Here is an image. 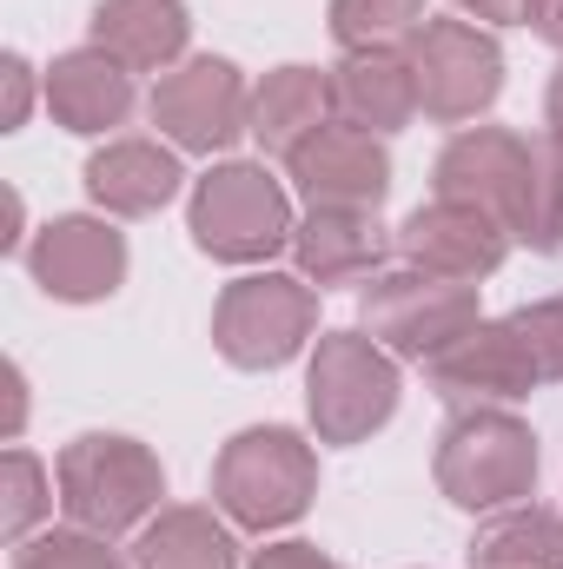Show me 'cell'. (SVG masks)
Masks as SVG:
<instances>
[{
    "label": "cell",
    "instance_id": "cell-22",
    "mask_svg": "<svg viewBox=\"0 0 563 569\" xmlns=\"http://www.w3.org/2000/svg\"><path fill=\"white\" fill-rule=\"evenodd\" d=\"M464 563L471 569H563V510H544V503L491 510L471 530Z\"/></svg>",
    "mask_w": 563,
    "mask_h": 569
},
{
    "label": "cell",
    "instance_id": "cell-21",
    "mask_svg": "<svg viewBox=\"0 0 563 569\" xmlns=\"http://www.w3.org/2000/svg\"><path fill=\"white\" fill-rule=\"evenodd\" d=\"M134 569H239V537L206 503H166L134 537Z\"/></svg>",
    "mask_w": 563,
    "mask_h": 569
},
{
    "label": "cell",
    "instance_id": "cell-33",
    "mask_svg": "<svg viewBox=\"0 0 563 569\" xmlns=\"http://www.w3.org/2000/svg\"><path fill=\"white\" fill-rule=\"evenodd\" d=\"M544 140L563 152V60H557V73H551V87H544Z\"/></svg>",
    "mask_w": 563,
    "mask_h": 569
},
{
    "label": "cell",
    "instance_id": "cell-6",
    "mask_svg": "<svg viewBox=\"0 0 563 569\" xmlns=\"http://www.w3.org/2000/svg\"><path fill=\"white\" fill-rule=\"evenodd\" d=\"M484 284L437 279L418 266H385L378 279L358 284V331H372L398 365H431L451 351L471 325H484Z\"/></svg>",
    "mask_w": 563,
    "mask_h": 569
},
{
    "label": "cell",
    "instance_id": "cell-15",
    "mask_svg": "<svg viewBox=\"0 0 563 569\" xmlns=\"http://www.w3.org/2000/svg\"><path fill=\"white\" fill-rule=\"evenodd\" d=\"M392 252H398V232H385L378 212H365V206H312L292 232V266L318 291L378 279Z\"/></svg>",
    "mask_w": 563,
    "mask_h": 569
},
{
    "label": "cell",
    "instance_id": "cell-14",
    "mask_svg": "<svg viewBox=\"0 0 563 569\" xmlns=\"http://www.w3.org/2000/svg\"><path fill=\"white\" fill-rule=\"evenodd\" d=\"M285 179L298 186L305 206H365V212H378L385 192H392V146L378 133H365V127L332 120L285 159Z\"/></svg>",
    "mask_w": 563,
    "mask_h": 569
},
{
    "label": "cell",
    "instance_id": "cell-4",
    "mask_svg": "<svg viewBox=\"0 0 563 569\" xmlns=\"http://www.w3.org/2000/svg\"><path fill=\"white\" fill-rule=\"evenodd\" d=\"M186 232L206 259L266 272L279 252H292V192L266 172V159H219L206 179L186 192Z\"/></svg>",
    "mask_w": 563,
    "mask_h": 569
},
{
    "label": "cell",
    "instance_id": "cell-2",
    "mask_svg": "<svg viewBox=\"0 0 563 569\" xmlns=\"http://www.w3.org/2000/svg\"><path fill=\"white\" fill-rule=\"evenodd\" d=\"M318 497V443L292 425H246L213 457V510L246 537L292 530Z\"/></svg>",
    "mask_w": 563,
    "mask_h": 569
},
{
    "label": "cell",
    "instance_id": "cell-9",
    "mask_svg": "<svg viewBox=\"0 0 563 569\" xmlns=\"http://www.w3.org/2000/svg\"><path fill=\"white\" fill-rule=\"evenodd\" d=\"M146 120L159 127V140L179 152H226L253 133V80L226 60V53H192L172 73L152 80L146 93Z\"/></svg>",
    "mask_w": 563,
    "mask_h": 569
},
{
    "label": "cell",
    "instance_id": "cell-19",
    "mask_svg": "<svg viewBox=\"0 0 563 569\" xmlns=\"http://www.w3.org/2000/svg\"><path fill=\"white\" fill-rule=\"evenodd\" d=\"M332 107L345 127H365L378 140L405 133L418 120V73L405 47H378V53H338L332 67Z\"/></svg>",
    "mask_w": 563,
    "mask_h": 569
},
{
    "label": "cell",
    "instance_id": "cell-27",
    "mask_svg": "<svg viewBox=\"0 0 563 569\" xmlns=\"http://www.w3.org/2000/svg\"><path fill=\"white\" fill-rule=\"evenodd\" d=\"M511 325L524 331V345H531V358H537L544 385H563V291L517 305V311H511Z\"/></svg>",
    "mask_w": 563,
    "mask_h": 569
},
{
    "label": "cell",
    "instance_id": "cell-5",
    "mask_svg": "<svg viewBox=\"0 0 563 569\" xmlns=\"http://www.w3.org/2000/svg\"><path fill=\"white\" fill-rule=\"evenodd\" d=\"M405 378L398 358L372 331H318L305 351V418L312 437L332 450L372 443L378 430L398 418Z\"/></svg>",
    "mask_w": 563,
    "mask_h": 569
},
{
    "label": "cell",
    "instance_id": "cell-23",
    "mask_svg": "<svg viewBox=\"0 0 563 569\" xmlns=\"http://www.w3.org/2000/svg\"><path fill=\"white\" fill-rule=\"evenodd\" d=\"M431 20L424 0H332L325 7V27L338 40V53H378V47H412Z\"/></svg>",
    "mask_w": 563,
    "mask_h": 569
},
{
    "label": "cell",
    "instance_id": "cell-20",
    "mask_svg": "<svg viewBox=\"0 0 563 569\" xmlns=\"http://www.w3.org/2000/svg\"><path fill=\"white\" fill-rule=\"evenodd\" d=\"M338 107H332V67H273L259 87H253V140L266 159H292L298 146L312 140L318 127H332Z\"/></svg>",
    "mask_w": 563,
    "mask_h": 569
},
{
    "label": "cell",
    "instance_id": "cell-3",
    "mask_svg": "<svg viewBox=\"0 0 563 569\" xmlns=\"http://www.w3.org/2000/svg\"><path fill=\"white\" fill-rule=\"evenodd\" d=\"M60 517L93 537H140L166 510V463L127 430H80L53 457Z\"/></svg>",
    "mask_w": 563,
    "mask_h": 569
},
{
    "label": "cell",
    "instance_id": "cell-7",
    "mask_svg": "<svg viewBox=\"0 0 563 569\" xmlns=\"http://www.w3.org/2000/svg\"><path fill=\"white\" fill-rule=\"evenodd\" d=\"M318 284L298 272H246L219 291L213 305V351L233 371H285L318 338Z\"/></svg>",
    "mask_w": 563,
    "mask_h": 569
},
{
    "label": "cell",
    "instance_id": "cell-8",
    "mask_svg": "<svg viewBox=\"0 0 563 569\" xmlns=\"http://www.w3.org/2000/svg\"><path fill=\"white\" fill-rule=\"evenodd\" d=\"M405 53L418 73L424 120H437V127H477L504 93V47L491 27H477L464 13H431Z\"/></svg>",
    "mask_w": 563,
    "mask_h": 569
},
{
    "label": "cell",
    "instance_id": "cell-32",
    "mask_svg": "<svg viewBox=\"0 0 563 569\" xmlns=\"http://www.w3.org/2000/svg\"><path fill=\"white\" fill-rule=\"evenodd\" d=\"M20 430H27V371L7 365V443H20Z\"/></svg>",
    "mask_w": 563,
    "mask_h": 569
},
{
    "label": "cell",
    "instance_id": "cell-25",
    "mask_svg": "<svg viewBox=\"0 0 563 569\" xmlns=\"http://www.w3.org/2000/svg\"><path fill=\"white\" fill-rule=\"evenodd\" d=\"M13 569H134V557H120L113 537H93L80 523H53V530L13 543Z\"/></svg>",
    "mask_w": 563,
    "mask_h": 569
},
{
    "label": "cell",
    "instance_id": "cell-13",
    "mask_svg": "<svg viewBox=\"0 0 563 569\" xmlns=\"http://www.w3.org/2000/svg\"><path fill=\"white\" fill-rule=\"evenodd\" d=\"M511 246H517L511 226H497L491 212H477L464 199H437V192L418 212H405V226H398V266H418V272L464 279V284L497 279Z\"/></svg>",
    "mask_w": 563,
    "mask_h": 569
},
{
    "label": "cell",
    "instance_id": "cell-31",
    "mask_svg": "<svg viewBox=\"0 0 563 569\" xmlns=\"http://www.w3.org/2000/svg\"><path fill=\"white\" fill-rule=\"evenodd\" d=\"M544 47H557L563 53V0H531V20H524Z\"/></svg>",
    "mask_w": 563,
    "mask_h": 569
},
{
    "label": "cell",
    "instance_id": "cell-28",
    "mask_svg": "<svg viewBox=\"0 0 563 569\" xmlns=\"http://www.w3.org/2000/svg\"><path fill=\"white\" fill-rule=\"evenodd\" d=\"M0 133H20L27 113H33V93H47V80H33V60L27 53H7L0 60Z\"/></svg>",
    "mask_w": 563,
    "mask_h": 569
},
{
    "label": "cell",
    "instance_id": "cell-10",
    "mask_svg": "<svg viewBox=\"0 0 563 569\" xmlns=\"http://www.w3.org/2000/svg\"><path fill=\"white\" fill-rule=\"evenodd\" d=\"M537 159H544V140H524L517 127H457L444 140V152H437V166H431V192L491 212L517 239V219H524Z\"/></svg>",
    "mask_w": 563,
    "mask_h": 569
},
{
    "label": "cell",
    "instance_id": "cell-11",
    "mask_svg": "<svg viewBox=\"0 0 563 569\" xmlns=\"http://www.w3.org/2000/svg\"><path fill=\"white\" fill-rule=\"evenodd\" d=\"M20 266L53 305H107L127 284L134 252H127V232L107 212H60L27 239Z\"/></svg>",
    "mask_w": 563,
    "mask_h": 569
},
{
    "label": "cell",
    "instance_id": "cell-12",
    "mask_svg": "<svg viewBox=\"0 0 563 569\" xmlns=\"http://www.w3.org/2000/svg\"><path fill=\"white\" fill-rule=\"evenodd\" d=\"M424 378L457 411L464 405H524L531 391H544V371H537V358H531V345H524V331L511 318L471 325L451 351H437L424 365Z\"/></svg>",
    "mask_w": 563,
    "mask_h": 569
},
{
    "label": "cell",
    "instance_id": "cell-18",
    "mask_svg": "<svg viewBox=\"0 0 563 569\" xmlns=\"http://www.w3.org/2000/svg\"><path fill=\"white\" fill-rule=\"evenodd\" d=\"M87 47H100L107 60H120L127 73H172L179 60H192V7L186 0H100L87 13Z\"/></svg>",
    "mask_w": 563,
    "mask_h": 569
},
{
    "label": "cell",
    "instance_id": "cell-1",
    "mask_svg": "<svg viewBox=\"0 0 563 569\" xmlns=\"http://www.w3.org/2000/svg\"><path fill=\"white\" fill-rule=\"evenodd\" d=\"M537 470H544L537 430L524 425L511 405H464V411H451L444 430H437V450H431L437 497L451 510H464V517H491V510L531 503Z\"/></svg>",
    "mask_w": 563,
    "mask_h": 569
},
{
    "label": "cell",
    "instance_id": "cell-24",
    "mask_svg": "<svg viewBox=\"0 0 563 569\" xmlns=\"http://www.w3.org/2000/svg\"><path fill=\"white\" fill-rule=\"evenodd\" d=\"M53 503H60L53 470L27 443H7V457H0V530H7V543L40 537V523L53 517Z\"/></svg>",
    "mask_w": 563,
    "mask_h": 569
},
{
    "label": "cell",
    "instance_id": "cell-30",
    "mask_svg": "<svg viewBox=\"0 0 563 569\" xmlns=\"http://www.w3.org/2000/svg\"><path fill=\"white\" fill-rule=\"evenodd\" d=\"M451 7L477 27H524L531 20V0H451Z\"/></svg>",
    "mask_w": 563,
    "mask_h": 569
},
{
    "label": "cell",
    "instance_id": "cell-16",
    "mask_svg": "<svg viewBox=\"0 0 563 569\" xmlns=\"http://www.w3.org/2000/svg\"><path fill=\"white\" fill-rule=\"evenodd\" d=\"M47 80V113H53V127L60 133H73V140H113L127 120H134V107H140V93H134V73L120 67V60H107L100 47H73V53H53V67L40 73Z\"/></svg>",
    "mask_w": 563,
    "mask_h": 569
},
{
    "label": "cell",
    "instance_id": "cell-26",
    "mask_svg": "<svg viewBox=\"0 0 563 569\" xmlns=\"http://www.w3.org/2000/svg\"><path fill=\"white\" fill-rule=\"evenodd\" d=\"M517 246L537 252V259H557L563 252V152L551 140H544L531 199H524V219H517Z\"/></svg>",
    "mask_w": 563,
    "mask_h": 569
},
{
    "label": "cell",
    "instance_id": "cell-17",
    "mask_svg": "<svg viewBox=\"0 0 563 569\" xmlns=\"http://www.w3.org/2000/svg\"><path fill=\"white\" fill-rule=\"evenodd\" d=\"M80 186H87V199L107 219H152V212H166L186 192V166H179V146L127 133V140L93 146Z\"/></svg>",
    "mask_w": 563,
    "mask_h": 569
},
{
    "label": "cell",
    "instance_id": "cell-29",
    "mask_svg": "<svg viewBox=\"0 0 563 569\" xmlns=\"http://www.w3.org/2000/svg\"><path fill=\"white\" fill-rule=\"evenodd\" d=\"M246 569H345L338 557H325L318 543H305V537H279V543H266V550H253V563Z\"/></svg>",
    "mask_w": 563,
    "mask_h": 569
}]
</instances>
